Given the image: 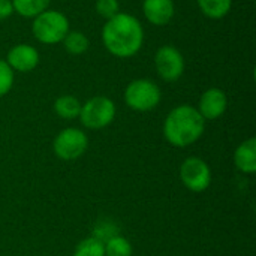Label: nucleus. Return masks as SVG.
<instances>
[{"instance_id":"dca6fc26","label":"nucleus","mask_w":256,"mask_h":256,"mask_svg":"<svg viewBox=\"0 0 256 256\" xmlns=\"http://www.w3.org/2000/svg\"><path fill=\"white\" fill-rule=\"evenodd\" d=\"M64 45V50L70 54H82L88 50V39L82 32H68V34L64 36V39L62 40Z\"/></svg>"},{"instance_id":"412c9836","label":"nucleus","mask_w":256,"mask_h":256,"mask_svg":"<svg viewBox=\"0 0 256 256\" xmlns=\"http://www.w3.org/2000/svg\"><path fill=\"white\" fill-rule=\"evenodd\" d=\"M96 10L100 16L110 20L114 15H117L120 10L118 0H98L96 2Z\"/></svg>"},{"instance_id":"4be33fe9","label":"nucleus","mask_w":256,"mask_h":256,"mask_svg":"<svg viewBox=\"0 0 256 256\" xmlns=\"http://www.w3.org/2000/svg\"><path fill=\"white\" fill-rule=\"evenodd\" d=\"M12 12H14L12 0H0V20L9 18Z\"/></svg>"},{"instance_id":"6ab92c4d","label":"nucleus","mask_w":256,"mask_h":256,"mask_svg":"<svg viewBox=\"0 0 256 256\" xmlns=\"http://www.w3.org/2000/svg\"><path fill=\"white\" fill-rule=\"evenodd\" d=\"M12 84H14V70L4 60H0V98L9 93Z\"/></svg>"},{"instance_id":"0eeeda50","label":"nucleus","mask_w":256,"mask_h":256,"mask_svg":"<svg viewBox=\"0 0 256 256\" xmlns=\"http://www.w3.org/2000/svg\"><path fill=\"white\" fill-rule=\"evenodd\" d=\"M180 180L190 192H204L212 183V170L206 160L196 156L188 158L180 165Z\"/></svg>"},{"instance_id":"9b49d317","label":"nucleus","mask_w":256,"mask_h":256,"mask_svg":"<svg viewBox=\"0 0 256 256\" xmlns=\"http://www.w3.org/2000/svg\"><path fill=\"white\" fill-rule=\"evenodd\" d=\"M142 10L153 26H165L174 16L172 0H144Z\"/></svg>"},{"instance_id":"423d86ee","label":"nucleus","mask_w":256,"mask_h":256,"mask_svg":"<svg viewBox=\"0 0 256 256\" xmlns=\"http://www.w3.org/2000/svg\"><path fill=\"white\" fill-rule=\"evenodd\" d=\"M88 147L87 135L76 129V128H68L58 132V135L54 138L52 150L56 156L62 160H75L81 158Z\"/></svg>"},{"instance_id":"f3484780","label":"nucleus","mask_w":256,"mask_h":256,"mask_svg":"<svg viewBox=\"0 0 256 256\" xmlns=\"http://www.w3.org/2000/svg\"><path fill=\"white\" fill-rule=\"evenodd\" d=\"M105 256H132V244L128 238L122 236H114L104 243Z\"/></svg>"},{"instance_id":"f03ea898","label":"nucleus","mask_w":256,"mask_h":256,"mask_svg":"<svg viewBox=\"0 0 256 256\" xmlns=\"http://www.w3.org/2000/svg\"><path fill=\"white\" fill-rule=\"evenodd\" d=\"M206 130V120L192 105H178L170 111L164 123L165 140L183 148L196 142Z\"/></svg>"},{"instance_id":"6e6552de","label":"nucleus","mask_w":256,"mask_h":256,"mask_svg":"<svg viewBox=\"0 0 256 256\" xmlns=\"http://www.w3.org/2000/svg\"><path fill=\"white\" fill-rule=\"evenodd\" d=\"M154 64L159 76L168 82L177 81L184 72V58L172 45H164L156 51Z\"/></svg>"},{"instance_id":"f257e3e1","label":"nucleus","mask_w":256,"mask_h":256,"mask_svg":"<svg viewBox=\"0 0 256 256\" xmlns=\"http://www.w3.org/2000/svg\"><path fill=\"white\" fill-rule=\"evenodd\" d=\"M102 40L105 48L116 57L128 58L135 56L144 42V30L141 22L130 14L118 12L106 20L102 28Z\"/></svg>"},{"instance_id":"7ed1b4c3","label":"nucleus","mask_w":256,"mask_h":256,"mask_svg":"<svg viewBox=\"0 0 256 256\" xmlns=\"http://www.w3.org/2000/svg\"><path fill=\"white\" fill-rule=\"evenodd\" d=\"M32 32L40 44H58L69 32V20L58 10L46 9L34 16Z\"/></svg>"},{"instance_id":"f8f14e48","label":"nucleus","mask_w":256,"mask_h":256,"mask_svg":"<svg viewBox=\"0 0 256 256\" xmlns=\"http://www.w3.org/2000/svg\"><path fill=\"white\" fill-rule=\"evenodd\" d=\"M236 166L244 174H255L256 171V140L252 136L243 141L234 153Z\"/></svg>"},{"instance_id":"a211bd4d","label":"nucleus","mask_w":256,"mask_h":256,"mask_svg":"<svg viewBox=\"0 0 256 256\" xmlns=\"http://www.w3.org/2000/svg\"><path fill=\"white\" fill-rule=\"evenodd\" d=\"M74 256H105V246L100 240L92 236L76 244Z\"/></svg>"},{"instance_id":"4468645a","label":"nucleus","mask_w":256,"mask_h":256,"mask_svg":"<svg viewBox=\"0 0 256 256\" xmlns=\"http://www.w3.org/2000/svg\"><path fill=\"white\" fill-rule=\"evenodd\" d=\"M51 0H12L14 12L26 18H34L48 9Z\"/></svg>"},{"instance_id":"ddd939ff","label":"nucleus","mask_w":256,"mask_h":256,"mask_svg":"<svg viewBox=\"0 0 256 256\" xmlns=\"http://www.w3.org/2000/svg\"><path fill=\"white\" fill-rule=\"evenodd\" d=\"M54 111L58 117H62L64 120H72V118H76L80 116L81 104L75 96L64 94V96H60L56 99Z\"/></svg>"},{"instance_id":"9d476101","label":"nucleus","mask_w":256,"mask_h":256,"mask_svg":"<svg viewBox=\"0 0 256 256\" xmlns=\"http://www.w3.org/2000/svg\"><path fill=\"white\" fill-rule=\"evenodd\" d=\"M6 63L10 66L12 70L26 74L33 70L39 64V52L36 48L27 44H18L9 50Z\"/></svg>"},{"instance_id":"39448f33","label":"nucleus","mask_w":256,"mask_h":256,"mask_svg":"<svg viewBox=\"0 0 256 256\" xmlns=\"http://www.w3.org/2000/svg\"><path fill=\"white\" fill-rule=\"evenodd\" d=\"M78 117L88 129H104L111 124L116 117V104L106 96H94L81 105Z\"/></svg>"},{"instance_id":"2eb2a0df","label":"nucleus","mask_w":256,"mask_h":256,"mask_svg":"<svg viewBox=\"0 0 256 256\" xmlns=\"http://www.w3.org/2000/svg\"><path fill=\"white\" fill-rule=\"evenodd\" d=\"M202 14L208 18L219 20L230 14L232 0H196Z\"/></svg>"},{"instance_id":"20e7f679","label":"nucleus","mask_w":256,"mask_h":256,"mask_svg":"<svg viewBox=\"0 0 256 256\" xmlns=\"http://www.w3.org/2000/svg\"><path fill=\"white\" fill-rule=\"evenodd\" d=\"M124 102L134 111H152L160 102V88L150 80H135L124 90Z\"/></svg>"},{"instance_id":"aec40b11","label":"nucleus","mask_w":256,"mask_h":256,"mask_svg":"<svg viewBox=\"0 0 256 256\" xmlns=\"http://www.w3.org/2000/svg\"><path fill=\"white\" fill-rule=\"evenodd\" d=\"M114 236H118V234H117V226H116L114 224L105 222V220L99 222V224L96 225L94 231H93V237L98 238V240H100L102 243L108 242V240H110L111 237H114Z\"/></svg>"},{"instance_id":"1a4fd4ad","label":"nucleus","mask_w":256,"mask_h":256,"mask_svg":"<svg viewBox=\"0 0 256 256\" xmlns=\"http://www.w3.org/2000/svg\"><path fill=\"white\" fill-rule=\"evenodd\" d=\"M226 106H228V99H226L225 92L213 87L202 93L200 99L198 112L202 116L204 120H216L220 116H224V112L226 111Z\"/></svg>"}]
</instances>
